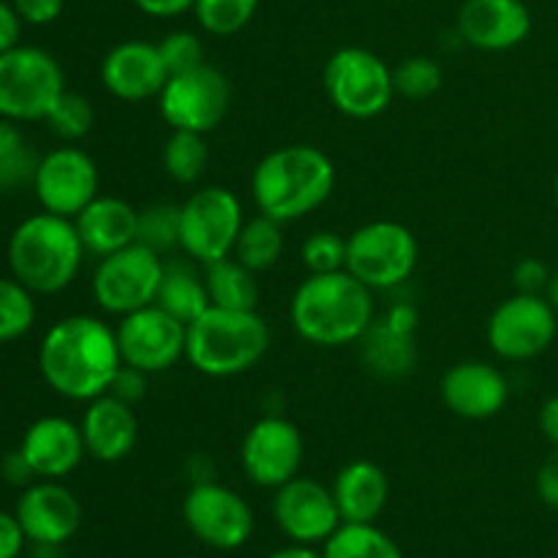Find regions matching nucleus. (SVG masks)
<instances>
[{"mask_svg": "<svg viewBox=\"0 0 558 558\" xmlns=\"http://www.w3.org/2000/svg\"><path fill=\"white\" fill-rule=\"evenodd\" d=\"M120 365L118 332L90 314L58 319L38 347V371L49 390L76 403L109 392Z\"/></svg>", "mask_w": 558, "mask_h": 558, "instance_id": "nucleus-1", "label": "nucleus"}, {"mask_svg": "<svg viewBox=\"0 0 558 558\" xmlns=\"http://www.w3.org/2000/svg\"><path fill=\"white\" fill-rule=\"evenodd\" d=\"M374 319V292L349 270L308 276L289 303L294 332L325 349L360 343Z\"/></svg>", "mask_w": 558, "mask_h": 558, "instance_id": "nucleus-2", "label": "nucleus"}, {"mask_svg": "<svg viewBox=\"0 0 558 558\" xmlns=\"http://www.w3.org/2000/svg\"><path fill=\"white\" fill-rule=\"evenodd\" d=\"M336 191V163L314 145H287L267 153L251 174L259 213L289 223L319 210Z\"/></svg>", "mask_w": 558, "mask_h": 558, "instance_id": "nucleus-3", "label": "nucleus"}, {"mask_svg": "<svg viewBox=\"0 0 558 558\" xmlns=\"http://www.w3.org/2000/svg\"><path fill=\"white\" fill-rule=\"evenodd\" d=\"M5 254L11 276L33 294H58L76 281L87 251L74 218L44 210L16 223Z\"/></svg>", "mask_w": 558, "mask_h": 558, "instance_id": "nucleus-4", "label": "nucleus"}, {"mask_svg": "<svg viewBox=\"0 0 558 558\" xmlns=\"http://www.w3.org/2000/svg\"><path fill=\"white\" fill-rule=\"evenodd\" d=\"M270 349V327L259 311L210 308L189 325L185 360L210 379L240 376L262 363Z\"/></svg>", "mask_w": 558, "mask_h": 558, "instance_id": "nucleus-5", "label": "nucleus"}, {"mask_svg": "<svg viewBox=\"0 0 558 558\" xmlns=\"http://www.w3.org/2000/svg\"><path fill=\"white\" fill-rule=\"evenodd\" d=\"M63 90V69L47 49L20 44L0 52V118L14 123L47 120Z\"/></svg>", "mask_w": 558, "mask_h": 558, "instance_id": "nucleus-6", "label": "nucleus"}, {"mask_svg": "<svg viewBox=\"0 0 558 558\" xmlns=\"http://www.w3.org/2000/svg\"><path fill=\"white\" fill-rule=\"evenodd\" d=\"M322 82L332 107L352 120L379 118L396 98L392 69L365 47H341L332 52Z\"/></svg>", "mask_w": 558, "mask_h": 558, "instance_id": "nucleus-7", "label": "nucleus"}, {"mask_svg": "<svg viewBox=\"0 0 558 558\" xmlns=\"http://www.w3.org/2000/svg\"><path fill=\"white\" fill-rule=\"evenodd\" d=\"M243 223L238 194L227 185H205L180 205V251L205 267L227 259L234 254Z\"/></svg>", "mask_w": 558, "mask_h": 558, "instance_id": "nucleus-8", "label": "nucleus"}, {"mask_svg": "<svg viewBox=\"0 0 558 558\" xmlns=\"http://www.w3.org/2000/svg\"><path fill=\"white\" fill-rule=\"evenodd\" d=\"M420 245L398 221H371L347 238V270L371 292L396 289L412 278Z\"/></svg>", "mask_w": 558, "mask_h": 558, "instance_id": "nucleus-9", "label": "nucleus"}, {"mask_svg": "<svg viewBox=\"0 0 558 558\" xmlns=\"http://www.w3.org/2000/svg\"><path fill=\"white\" fill-rule=\"evenodd\" d=\"M163 278V256L142 243L98 259L93 272V300L109 316H129L156 303Z\"/></svg>", "mask_w": 558, "mask_h": 558, "instance_id": "nucleus-10", "label": "nucleus"}, {"mask_svg": "<svg viewBox=\"0 0 558 558\" xmlns=\"http://www.w3.org/2000/svg\"><path fill=\"white\" fill-rule=\"evenodd\" d=\"M232 104V85L227 74L210 63L172 74L158 93V112L172 131L210 134L227 118Z\"/></svg>", "mask_w": 558, "mask_h": 558, "instance_id": "nucleus-11", "label": "nucleus"}, {"mask_svg": "<svg viewBox=\"0 0 558 558\" xmlns=\"http://www.w3.org/2000/svg\"><path fill=\"white\" fill-rule=\"evenodd\" d=\"M558 314L545 294L515 292L490 314L485 338L496 357L507 363H526L539 357L554 343Z\"/></svg>", "mask_w": 558, "mask_h": 558, "instance_id": "nucleus-12", "label": "nucleus"}, {"mask_svg": "<svg viewBox=\"0 0 558 558\" xmlns=\"http://www.w3.org/2000/svg\"><path fill=\"white\" fill-rule=\"evenodd\" d=\"M183 521L202 545L213 550H238L254 534V512L238 490L213 480L191 485L183 499Z\"/></svg>", "mask_w": 558, "mask_h": 558, "instance_id": "nucleus-13", "label": "nucleus"}, {"mask_svg": "<svg viewBox=\"0 0 558 558\" xmlns=\"http://www.w3.org/2000/svg\"><path fill=\"white\" fill-rule=\"evenodd\" d=\"M118 332L120 357L125 365L145 371V374H163L185 357L189 325L163 311L161 305H147L129 316H120Z\"/></svg>", "mask_w": 558, "mask_h": 558, "instance_id": "nucleus-14", "label": "nucleus"}, {"mask_svg": "<svg viewBox=\"0 0 558 558\" xmlns=\"http://www.w3.org/2000/svg\"><path fill=\"white\" fill-rule=\"evenodd\" d=\"M305 458V441L298 425L278 414L256 420L240 445V463L245 477L267 490L281 488L300 474Z\"/></svg>", "mask_w": 558, "mask_h": 558, "instance_id": "nucleus-15", "label": "nucleus"}, {"mask_svg": "<svg viewBox=\"0 0 558 558\" xmlns=\"http://www.w3.org/2000/svg\"><path fill=\"white\" fill-rule=\"evenodd\" d=\"M98 167L82 147L63 145L44 153L38 161L33 191L41 210L76 218L98 196Z\"/></svg>", "mask_w": 558, "mask_h": 558, "instance_id": "nucleus-16", "label": "nucleus"}, {"mask_svg": "<svg viewBox=\"0 0 558 558\" xmlns=\"http://www.w3.org/2000/svg\"><path fill=\"white\" fill-rule=\"evenodd\" d=\"M272 518L278 529L300 545H325L343 523L332 488L300 474L276 488Z\"/></svg>", "mask_w": 558, "mask_h": 558, "instance_id": "nucleus-17", "label": "nucleus"}, {"mask_svg": "<svg viewBox=\"0 0 558 558\" xmlns=\"http://www.w3.org/2000/svg\"><path fill=\"white\" fill-rule=\"evenodd\" d=\"M27 543L65 545L82 526V505L60 480H38L22 490L14 510Z\"/></svg>", "mask_w": 558, "mask_h": 558, "instance_id": "nucleus-18", "label": "nucleus"}, {"mask_svg": "<svg viewBox=\"0 0 558 558\" xmlns=\"http://www.w3.org/2000/svg\"><path fill=\"white\" fill-rule=\"evenodd\" d=\"M101 85L109 96L125 104H140L147 98H158L169 80V71L163 65L158 44L129 38L120 41L104 54L101 60Z\"/></svg>", "mask_w": 558, "mask_h": 558, "instance_id": "nucleus-19", "label": "nucleus"}, {"mask_svg": "<svg viewBox=\"0 0 558 558\" xmlns=\"http://www.w3.org/2000/svg\"><path fill=\"white\" fill-rule=\"evenodd\" d=\"M532 33V11L523 0H466L458 11V36L483 52H507Z\"/></svg>", "mask_w": 558, "mask_h": 558, "instance_id": "nucleus-20", "label": "nucleus"}, {"mask_svg": "<svg viewBox=\"0 0 558 558\" xmlns=\"http://www.w3.org/2000/svg\"><path fill=\"white\" fill-rule=\"evenodd\" d=\"M507 376L483 360H463L441 376V401L456 417L490 420L507 407Z\"/></svg>", "mask_w": 558, "mask_h": 558, "instance_id": "nucleus-21", "label": "nucleus"}, {"mask_svg": "<svg viewBox=\"0 0 558 558\" xmlns=\"http://www.w3.org/2000/svg\"><path fill=\"white\" fill-rule=\"evenodd\" d=\"M20 450L25 452L38 480L69 477L87 456L80 423L58 414L36 420L22 436Z\"/></svg>", "mask_w": 558, "mask_h": 558, "instance_id": "nucleus-22", "label": "nucleus"}, {"mask_svg": "<svg viewBox=\"0 0 558 558\" xmlns=\"http://www.w3.org/2000/svg\"><path fill=\"white\" fill-rule=\"evenodd\" d=\"M80 428L87 456L101 463L123 461L140 441V420H136L134 407L109 392L87 401Z\"/></svg>", "mask_w": 558, "mask_h": 558, "instance_id": "nucleus-23", "label": "nucleus"}, {"mask_svg": "<svg viewBox=\"0 0 558 558\" xmlns=\"http://www.w3.org/2000/svg\"><path fill=\"white\" fill-rule=\"evenodd\" d=\"M76 234L90 256L114 254L120 248H129L136 243V229H140V210L129 205L120 196L98 194L80 216L74 218Z\"/></svg>", "mask_w": 558, "mask_h": 558, "instance_id": "nucleus-24", "label": "nucleus"}, {"mask_svg": "<svg viewBox=\"0 0 558 558\" xmlns=\"http://www.w3.org/2000/svg\"><path fill=\"white\" fill-rule=\"evenodd\" d=\"M338 512L343 523H376L390 501V477L374 461H352L332 483Z\"/></svg>", "mask_w": 558, "mask_h": 558, "instance_id": "nucleus-25", "label": "nucleus"}, {"mask_svg": "<svg viewBox=\"0 0 558 558\" xmlns=\"http://www.w3.org/2000/svg\"><path fill=\"white\" fill-rule=\"evenodd\" d=\"M360 357L365 368L374 371L385 379H401L417 363V349H414V336L396 330L385 319H374L363 338H360Z\"/></svg>", "mask_w": 558, "mask_h": 558, "instance_id": "nucleus-26", "label": "nucleus"}, {"mask_svg": "<svg viewBox=\"0 0 558 558\" xmlns=\"http://www.w3.org/2000/svg\"><path fill=\"white\" fill-rule=\"evenodd\" d=\"M156 305H161L163 311H169L180 322L191 325L196 316H202L210 308V294H207L205 276H199L191 267V262H163V278L161 287H158Z\"/></svg>", "mask_w": 558, "mask_h": 558, "instance_id": "nucleus-27", "label": "nucleus"}, {"mask_svg": "<svg viewBox=\"0 0 558 558\" xmlns=\"http://www.w3.org/2000/svg\"><path fill=\"white\" fill-rule=\"evenodd\" d=\"M256 276L259 272L245 267L234 256H227V259L207 265L205 283L207 294H210V305L229 311H256L262 298L259 278Z\"/></svg>", "mask_w": 558, "mask_h": 558, "instance_id": "nucleus-28", "label": "nucleus"}, {"mask_svg": "<svg viewBox=\"0 0 558 558\" xmlns=\"http://www.w3.org/2000/svg\"><path fill=\"white\" fill-rule=\"evenodd\" d=\"M283 254V223L276 218L259 216L248 218L243 223V232H240L238 245H234V259L243 262L245 267H251L254 272H265L281 259Z\"/></svg>", "mask_w": 558, "mask_h": 558, "instance_id": "nucleus-29", "label": "nucleus"}, {"mask_svg": "<svg viewBox=\"0 0 558 558\" xmlns=\"http://www.w3.org/2000/svg\"><path fill=\"white\" fill-rule=\"evenodd\" d=\"M163 172L178 185H194L205 178L210 167V147H207L205 134L194 131H172L163 142L161 150Z\"/></svg>", "mask_w": 558, "mask_h": 558, "instance_id": "nucleus-30", "label": "nucleus"}, {"mask_svg": "<svg viewBox=\"0 0 558 558\" xmlns=\"http://www.w3.org/2000/svg\"><path fill=\"white\" fill-rule=\"evenodd\" d=\"M325 558H403L390 534L374 523H341L322 550Z\"/></svg>", "mask_w": 558, "mask_h": 558, "instance_id": "nucleus-31", "label": "nucleus"}, {"mask_svg": "<svg viewBox=\"0 0 558 558\" xmlns=\"http://www.w3.org/2000/svg\"><path fill=\"white\" fill-rule=\"evenodd\" d=\"M41 156L20 131V123L0 118V191L33 185Z\"/></svg>", "mask_w": 558, "mask_h": 558, "instance_id": "nucleus-32", "label": "nucleus"}, {"mask_svg": "<svg viewBox=\"0 0 558 558\" xmlns=\"http://www.w3.org/2000/svg\"><path fill=\"white\" fill-rule=\"evenodd\" d=\"M36 294L25 283L0 278V343H11L27 336L36 325Z\"/></svg>", "mask_w": 558, "mask_h": 558, "instance_id": "nucleus-33", "label": "nucleus"}, {"mask_svg": "<svg viewBox=\"0 0 558 558\" xmlns=\"http://www.w3.org/2000/svg\"><path fill=\"white\" fill-rule=\"evenodd\" d=\"M259 11V0H194V16L210 36L227 38L243 31Z\"/></svg>", "mask_w": 558, "mask_h": 558, "instance_id": "nucleus-34", "label": "nucleus"}, {"mask_svg": "<svg viewBox=\"0 0 558 558\" xmlns=\"http://www.w3.org/2000/svg\"><path fill=\"white\" fill-rule=\"evenodd\" d=\"M136 243L156 254L167 256L180 248V205L172 202H158V205L140 210V229H136Z\"/></svg>", "mask_w": 558, "mask_h": 558, "instance_id": "nucleus-35", "label": "nucleus"}, {"mask_svg": "<svg viewBox=\"0 0 558 558\" xmlns=\"http://www.w3.org/2000/svg\"><path fill=\"white\" fill-rule=\"evenodd\" d=\"M44 123L49 125L58 140H63L65 145H74V142L85 140L93 131V123H96V112H93V104L87 101L82 93L63 90V96L54 101L52 112L47 114Z\"/></svg>", "mask_w": 558, "mask_h": 558, "instance_id": "nucleus-36", "label": "nucleus"}, {"mask_svg": "<svg viewBox=\"0 0 558 558\" xmlns=\"http://www.w3.org/2000/svg\"><path fill=\"white\" fill-rule=\"evenodd\" d=\"M392 82H396V96L409 98V101H425L441 90L445 74L436 60L414 54V58H403L392 69Z\"/></svg>", "mask_w": 558, "mask_h": 558, "instance_id": "nucleus-37", "label": "nucleus"}, {"mask_svg": "<svg viewBox=\"0 0 558 558\" xmlns=\"http://www.w3.org/2000/svg\"><path fill=\"white\" fill-rule=\"evenodd\" d=\"M300 259L308 276H319V272H338L347 270V238H341L332 229H322L305 238L303 248H300Z\"/></svg>", "mask_w": 558, "mask_h": 558, "instance_id": "nucleus-38", "label": "nucleus"}, {"mask_svg": "<svg viewBox=\"0 0 558 558\" xmlns=\"http://www.w3.org/2000/svg\"><path fill=\"white\" fill-rule=\"evenodd\" d=\"M158 52H161L163 65H167L169 76L183 74V71L196 69L205 63V44L196 33L191 31H172L158 41Z\"/></svg>", "mask_w": 558, "mask_h": 558, "instance_id": "nucleus-39", "label": "nucleus"}, {"mask_svg": "<svg viewBox=\"0 0 558 558\" xmlns=\"http://www.w3.org/2000/svg\"><path fill=\"white\" fill-rule=\"evenodd\" d=\"M554 272L548 270L543 259L537 256H526L515 265L512 270V283H515V292L521 294H545L548 292V283Z\"/></svg>", "mask_w": 558, "mask_h": 558, "instance_id": "nucleus-40", "label": "nucleus"}, {"mask_svg": "<svg viewBox=\"0 0 558 558\" xmlns=\"http://www.w3.org/2000/svg\"><path fill=\"white\" fill-rule=\"evenodd\" d=\"M147 379H150V374L123 363L118 368V374H114L112 385H109V396L120 398L129 407H136L147 396Z\"/></svg>", "mask_w": 558, "mask_h": 558, "instance_id": "nucleus-41", "label": "nucleus"}, {"mask_svg": "<svg viewBox=\"0 0 558 558\" xmlns=\"http://www.w3.org/2000/svg\"><path fill=\"white\" fill-rule=\"evenodd\" d=\"M11 5L27 25H52L63 14L65 0H11Z\"/></svg>", "mask_w": 558, "mask_h": 558, "instance_id": "nucleus-42", "label": "nucleus"}, {"mask_svg": "<svg viewBox=\"0 0 558 558\" xmlns=\"http://www.w3.org/2000/svg\"><path fill=\"white\" fill-rule=\"evenodd\" d=\"M534 485H537L539 501H543L545 507H550V510H558V447H554V450L545 456V461L539 463Z\"/></svg>", "mask_w": 558, "mask_h": 558, "instance_id": "nucleus-43", "label": "nucleus"}, {"mask_svg": "<svg viewBox=\"0 0 558 558\" xmlns=\"http://www.w3.org/2000/svg\"><path fill=\"white\" fill-rule=\"evenodd\" d=\"M25 543L27 537L14 512L0 510V558H20L22 550H25Z\"/></svg>", "mask_w": 558, "mask_h": 558, "instance_id": "nucleus-44", "label": "nucleus"}, {"mask_svg": "<svg viewBox=\"0 0 558 558\" xmlns=\"http://www.w3.org/2000/svg\"><path fill=\"white\" fill-rule=\"evenodd\" d=\"M0 474H3L5 483L16 485V488H27L33 480H38L36 472H33V466L27 463L25 452H22V450L5 452L3 461H0Z\"/></svg>", "mask_w": 558, "mask_h": 558, "instance_id": "nucleus-45", "label": "nucleus"}, {"mask_svg": "<svg viewBox=\"0 0 558 558\" xmlns=\"http://www.w3.org/2000/svg\"><path fill=\"white\" fill-rule=\"evenodd\" d=\"M22 25L25 22L16 14L14 5L9 0H0V52H9V49L20 47Z\"/></svg>", "mask_w": 558, "mask_h": 558, "instance_id": "nucleus-46", "label": "nucleus"}, {"mask_svg": "<svg viewBox=\"0 0 558 558\" xmlns=\"http://www.w3.org/2000/svg\"><path fill=\"white\" fill-rule=\"evenodd\" d=\"M136 9L156 20H172V16L194 11V0H134Z\"/></svg>", "mask_w": 558, "mask_h": 558, "instance_id": "nucleus-47", "label": "nucleus"}, {"mask_svg": "<svg viewBox=\"0 0 558 558\" xmlns=\"http://www.w3.org/2000/svg\"><path fill=\"white\" fill-rule=\"evenodd\" d=\"M381 319H385L390 327H396V330L407 332V336H414V330H417L420 325V314L412 303L390 305V311H387Z\"/></svg>", "mask_w": 558, "mask_h": 558, "instance_id": "nucleus-48", "label": "nucleus"}, {"mask_svg": "<svg viewBox=\"0 0 558 558\" xmlns=\"http://www.w3.org/2000/svg\"><path fill=\"white\" fill-rule=\"evenodd\" d=\"M539 430L550 441V447H558V396L548 398L539 409Z\"/></svg>", "mask_w": 558, "mask_h": 558, "instance_id": "nucleus-49", "label": "nucleus"}, {"mask_svg": "<svg viewBox=\"0 0 558 558\" xmlns=\"http://www.w3.org/2000/svg\"><path fill=\"white\" fill-rule=\"evenodd\" d=\"M265 558H325V556H322L319 550H314V545L292 543V545H287V548L272 550V554L265 556Z\"/></svg>", "mask_w": 558, "mask_h": 558, "instance_id": "nucleus-50", "label": "nucleus"}, {"mask_svg": "<svg viewBox=\"0 0 558 558\" xmlns=\"http://www.w3.org/2000/svg\"><path fill=\"white\" fill-rule=\"evenodd\" d=\"M545 298H548V303L554 305L556 314H558V270L550 276V283H548V292H545Z\"/></svg>", "mask_w": 558, "mask_h": 558, "instance_id": "nucleus-51", "label": "nucleus"}, {"mask_svg": "<svg viewBox=\"0 0 558 558\" xmlns=\"http://www.w3.org/2000/svg\"><path fill=\"white\" fill-rule=\"evenodd\" d=\"M554 199H556V205H558V172H556V178H554Z\"/></svg>", "mask_w": 558, "mask_h": 558, "instance_id": "nucleus-52", "label": "nucleus"}, {"mask_svg": "<svg viewBox=\"0 0 558 558\" xmlns=\"http://www.w3.org/2000/svg\"><path fill=\"white\" fill-rule=\"evenodd\" d=\"M185 558H194V556H185Z\"/></svg>", "mask_w": 558, "mask_h": 558, "instance_id": "nucleus-53", "label": "nucleus"}]
</instances>
